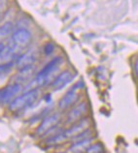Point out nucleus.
<instances>
[{
  "label": "nucleus",
  "mask_w": 138,
  "mask_h": 153,
  "mask_svg": "<svg viewBox=\"0 0 138 153\" xmlns=\"http://www.w3.org/2000/svg\"><path fill=\"white\" fill-rule=\"evenodd\" d=\"M64 62L62 56H56V57L50 60L37 74H36L34 79L28 82L26 86V89H37L38 87H43L47 85L52 80V75L59 69V66Z\"/></svg>",
  "instance_id": "1"
},
{
  "label": "nucleus",
  "mask_w": 138,
  "mask_h": 153,
  "mask_svg": "<svg viewBox=\"0 0 138 153\" xmlns=\"http://www.w3.org/2000/svg\"><path fill=\"white\" fill-rule=\"evenodd\" d=\"M39 98L38 89H30L24 93L17 96L13 101L9 104V111L12 112H20L26 111V108H31L37 102Z\"/></svg>",
  "instance_id": "2"
},
{
  "label": "nucleus",
  "mask_w": 138,
  "mask_h": 153,
  "mask_svg": "<svg viewBox=\"0 0 138 153\" xmlns=\"http://www.w3.org/2000/svg\"><path fill=\"white\" fill-rule=\"evenodd\" d=\"M84 87L83 82H78L75 83L58 102V108L60 111H66L68 108L74 107L76 103L79 101V93L78 92Z\"/></svg>",
  "instance_id": "3"
},
{
  "label": "nucleus",
  "mask_w": 138,
  "mask_h": 153,
  "mask_svg": "<svg viewBox=\"0 0 138 153\" xmlns=\"http://www.w3.org/2000/svg\"><path fill=\"white\" fill-rule=\"evenodd\" d=\"M32 41V33L26 28H19L12 33L10 43L19 51H22L30 45Z\"/></svg>",
  "instance_id": "4"
},
{
  "label": "nucleus",
  "mask_w": 138,
  "mask_h": 153,
  "mask_svg": "<svg viewBox=\"0 0 138 153\" xmlns=\"http://www.w3.org/2000/svg\"><path fill=\"white\" fill-rule=\"evenodd\" d=\"M60 122V114L58 112H55V114H49L45 116L39 126L36 129V135L38 137L47 136L52 130H54L58 127V123Z\"/></svg>",
  "instance_id": "5"
},
{
  "label": "nucleus",
  "mask_w": 138,
  "mask_h": 153,
  "mask_svg": "<svg viewBox=\"0 0 138 153\" xmlns=\"http://www.w3.org/2000/svg\"><path fill=\"white\" fill-rule=\"evenodd\" d=\"M22 85L13 82L0 88V105L10 104L16 98V96L22 91Z\"/></svg>",
  "instance_id": "6"
},
{
  "label": "nucleus",
  "mask_w": 138,
  "mask_h": 153,
  "mask_svg": "<svg viewBox=\"0 0 138 153\" xmlns=\"http://www.w3.org/2000/svg\"><path fill=\"white\" fill-rule=\"evenodd\" d=\"M76 76V73L70 70H65L60 73L56 78H55L51 82V87L54 91H60L64 89L69 83L74 80Z\"/></svg>",
  "instance_id": "7"
},
{
  "label": "nucleus",
  "mask_w": 138,
  "mask_h": 153,
  "mask_svg": "<svg viewBox=\"0 0 138 153\" xmlns=\"http://www.w3.org/2000/svg\"><path fill=\"white\" fill-rule=\"evenodd\" d=\"M91 125H92L91 119L87 117V116H85L84 118L78 120V121L75 123H73L70 127L66 129V130L64 131V134H65L66 138L68 140H71L72 138H74V137L81 134V133L88 130V129L91 128Z\"/></svg>",
  "instance_id": "8"
},
{
  "label": "nucleus",
  "mask_w": 138,
  "mask_h": 153,
  "mask_svg": "<svg viewBox=\"0 0 138 153\" xmlns=\"http://www.w3.org/2000/svg\"><path fill=\"white\" fill-rule=\"evenodd\" d=\"M88 111V105L87 102H81L76 106L72 107V108L67 114L66 116V123L73 124L77 122L78 120L85 117Z\"/></svg>",
  "instance_id": "9"
},
{
  "label": "nucleus",
  "mask_w": 138,
  "mask_h": 153,
  "mask_svg": "<svg viewBox=\"0 0 138 153\" xmlns=\"http://www.w3.org/2000/svg\"><path fill=\"white\" fill-rule=\"evenodd\" d=\"M37 58H38L37 51L34 50H28L26 52H22L16 59L15 65L18 67V69H22V68L24 67L34 65V63L37 61Z\"/></svg>",
  "instance_id": "10"
},
{
  "label": "nucleus",
  "mask_w": 138,
  "mask_h": 153,
  "mask_svg": "<svg viewBox=\"0 0 138 153\" xmlns=\"http://www.w3.org/2000/svg\"><path fill=\"white\" fill-rule=\"evenodd\" d=\"M35 74H36L35 65L27 66V67L22 68V69H19L18 74L13 78V80H14V82L22 85V83H26L29 82L32 79V76H33V75Z\"/></svg>",
  "instance_id": "11"
},
{
  "label": "nucleus",
  "mask_w": 138,
  "mask_h": 153,
  "mask_svg": "<svg viewBox=\"0 0 138 153\" xmlns=\"http://www.w3.org/2000/svg\"><path fill=\"white\" fill-rule=\"evenodd\" d=\"M92 139L80 140V142L72 143L70 147L68 148L69 153H85V151L87 150V148L92 144Z\"/></svg>",
  "instance_id": "12"
},
{
  "label": "nucleus",
  "mask_w": 138,
  "mask_h": 153,
  "mask_svg": "<svg viewBox=\"0 0 138 153\" xmlns=\"http://www.w3.org/2000/svg\"><path fill=\"white\" fill-rule=\"evenodd\" d=\"M67 140L68 139L64 134V131H58L56 134L49 137L46 140V143L49 144V146H56V144H59L66 142Z\"/></svg>",
  "instance_id": "13"
},
{
  "label": "nucleus",
  "mask_w": 138,
  "mask_h": 153,
  "mask_svg": "<svg viewBox=\"0 0 138 153\" xmlns=\"http://www.w3.org/2000/svg\"><path fill=\"white\" fill-rule=\"evenodd\" d=\"M14 25L11 22H7L0 26V43H3L2 41L5 40L8 36H10L13 33Z\"/></svg>",
  "instance_id": "14"
},
{
  "label": "nucleus",
  "mask_w": 138,
  "mask_h": 153,
  "mask_svg": "<svg viewBox=\"0 0 138 153\" xmlns=\"http://www.w3.org/2000/svg\"><path fill=\"white\" fill-rule=\"evenodd\" d=\"M15 65V62L10 61V62H5L0 64V79L5 78L11 73V71L13 70Z\"/></svg>",
  "instance_id": "15"
},
{
  "label": "nucleus",
  "mask_w": 138,
  "mask_h": 153,
  "mask_svg": "<svg viewBox=\"0 0 138 153\" xmlns=\"http://www.w3.org/2000/svg\"><path fill=\"white\" fill-rule=\"evenodd\" d=\"M85 153H104V146L101 143H92L90 146L87 148Z\"/></svg>",
  "instance_id": "16"
},
{
  "label": "nucleus",
  "mask_w": 138,
  "mask_h": 153,
  "mask_svg": "<svg viewBox=\"0 0 138 153\" xmlns=\"http://www.w3.org/2000/svg\"><path fill=\"white\" fill-rule=\"evenodd\" d=\"M92 138V132L91 129H88V130L81 133V134L74 137V138H72L70 140L72 143H76V142H80V140H88Z\"/></svg>",
  "instance_id": "17"
},
{
  "label": "nucleus",
  "mask_w": 138,
  "mask_h": 153,
  "mask_svg": "<svg viewBox=\"0 0 138 153\" xmlns=\"http://www.w3.org/2000/svg\"><path fill=\"white\" fill-rule=\"evenodd\" d=\"M55 45L52 43H47L43 48V51L46 55H51L55 51Z\"/></svg>",
  "instance_id": "18"
},
{
  "label": "nucleus",
  "mask_w": 138,
  "mask_h": 153,
  "mask_svg": "<svg viewBox=\"0 0 138 153\" xmlns=\"http://www.w3.org/2000/svg\"><path fill=\"white\" fill-rule=\"evenodd\" d=\"M4 48H5V44H4V43H0V56H1L2 52L4 51Z\"/></svg>",
  "instance_id": "19"
},
{
  "label": "nucleus",
  "mask_w": 138,
  "mask_h": 153,
  "mask_svg": "<svg viewBox=\"0 0 138 153\" xmlns=\"http://www.w3.org/2000/svg\"><path fill=\"white\" fill-rule=\"evenodd\" d=\"M1 14H2V13H1V9H0V16H1Z\"/></svg>",
  "instance_id": "20"
}]
</instances>
